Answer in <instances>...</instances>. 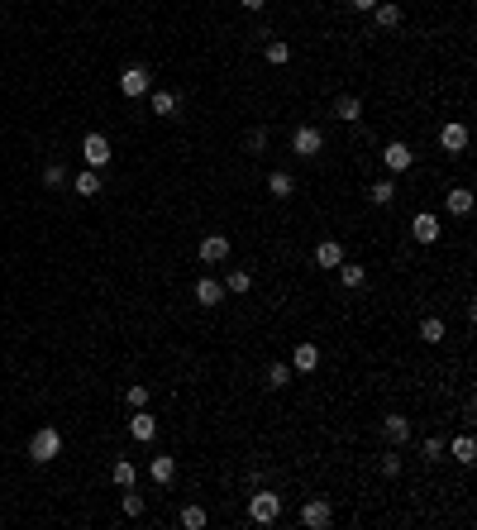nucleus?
Here are the masks:
<instances>
[{
	"label": "nucleus",
	"instance_id": "nucleus-1",
	"mask_svg": "<svg viewBox=\"0 0 477 530\" xmlns=\"http://www.w3.org/2000/svg\"><path fill=\"white\" fill-rule=\"evenodd\" d=\"M57 454H62V435H57L53 425H43V430L29 440V459H34V463H53Z\"/></svg>",
	"mask_w": 477,
	"mask_h": 530
},
{
	"label": "nucleus",
	"instance_id": "nucleus-2",
	"mask_svg": "<svg viewBox=\"0 0 477 530\" xmlns=\"http://www.w3.org/2000/svg\"><path fill=\"white\" fill-rule=\"evenodd\" d=\"M248 516H253L258 526H272V521L282 516V497H277V492H253V497H248Z\"/></svg>",
	"mask_w": 477,
	"mask_h": 530
},
{
	"label": "nucleus",
	"instance_id": "nucleus-3",
	"mask_svg": "<svg viewBox=\"0 0 477 530\" xmlns=\"http://www.w3.org/2000/svg\"><path fill=\"white\" fill-rule=\"evenodd\" d=\"M320 148H325V134H320L315 125H296L292 130V153L296 158H315Z\"/></svg>",
	"mask_w": 477,
	"mask_h": 530
},
{
	"label": "nucleus",
	"instance_id": "nucleus-4",
	"mask_svg": "<svg viewBox=\"0 0 477 530\" xmlns=\"http://www.w3.org/2000/svg\"><path fill=\"white\" fill-rule=\"evenodd\" d=\"M81 158H86V167L101 172V167L110 162V139L106 134H86V139H81Z\"/></svg>",
	"mask_w": 477,
	"mask_h": 530
},
{
	"label": "nucleus",
	"instance_id": "nucleus-5",
	"mask_svg": "<svg viewBox=\"0 0 477 530\" xmlns=\"http://www.w3.org/2000/svg\"><path fill=\"white\" fill-rule=\"evenodd\" d=\"M301 521H306L311 530H329V526H334V506H329V502H320V497H315V502H306Z\"/></svg>",
	"mask_w": 477,
	"mask_h": 530
},
{
	"label": "nucleus",
	"instance_id": "nucleus-6",
	"mask_svg": "<svg viewBox=\"0 0 477 530\" xmlns=\"http://www.w3.org/2000/svg\"><path fill=\"white\" fill-rule=\"evenodd\" d=\"M229 258V235H206L201 239V263H225Z\"/></svg>",
	"mask_w": 477,
	"mask_h": 530
},
{
	"label": "nucleus",
	"instance_id": "nucleus-7",
	"mask_svg": "<svg viewBox=\"0 0 477 530\" xmlns=\"http://www.w3.org/2000/svg\"><path fill=\"white\" fill-rule=\"evenodd\" d=\"M148 86H153V77H148L143 67H124V72H120V91H124V96H143Z\"/></svg>",
	"mask_w": 477,
	"mask_h": 530
},
{
	"label": "nucleus",
	"instance_id": "nucleus-8",
	"mask_svg": "<svg viewBox=\"0 0 477 530\" xmlns=\"http://www.w3.org/2000/svg\"><path fill=\"white\" fill-rule=\"evenodd\" d=\"M439 144H444V153H463V148H468V125L449 120V125L439 130Z\"/></svg>",
	"mask_w": 477,
	"mask_h": 530
},
{
	"label": "nucleus",
	"instance_id": "nucleus-9",
	"mask_svg": "<svg viewBox=\"0 0 477 530\" xmlns=\"http://www.w3.org/2000/svg\"><path fill=\"white\" fill-rule=\"evenodd\" d=\"M411 158H415V153H411L406 144H387V148H382V162H387L392 172H411Z\"/></svg>",
	"mask_w": 477,
	"mask_h": 530
},
{
	"label": "nucleus",
	"instance_id": "nucleus-10",
	"mask_svg": "<svg viewBox=\"0 0 477 530\" xmlns=\"http://www.w3.org/2000/svg\"><path fill=\"white\" fill-rule=\"evenodd\" d=\"M411 235L420 239V244H434V239H439V220H434L429 211H420L415 220H411Z\"/></svg>",
	"mask_w": 477,
	"mask_h": 530
},
{
	"label": "nucleus",
	"instance_id": "nucleus-11",
	"mask_svg": "<svg viewBox=\"0 0 477 530\" xmlns=\"http://www.w3.org/2000/svg\"><path fill=\"white\" fill-rule=\"evenodd\" d=\"M315 263H320V267H339V263H344V249H339V239H325V244H315Z\"/></svg>",
	"mask_w": 477,
	"mask_h": 530
},
{
	"label": "nucleus",
	"instance_id": "nucleus-12",
	"mask_svg": "<svg viewBox=\"0 0 477 530\" xmlns=\"http://www.w3.org/2000/svg\"><path fill=\"white\" fill-rule=\"evenodd\" d=\"M292 368H296V372H315V368H320V349H315V344H296Z\"/></svg>",
	"mask_w": 477,
	"mask_h": 530
},
{
	"label": "nucleus",
	"instance_id": "nucleus-13",
	"mask_svg": "<svg viewBox=\"0 0 477 530\" xmlns=\"http://www.w3.org/2000/svg\"><path fill=\"white\" fill-rule=\"evenodd\" d=\"M444 201H449V215H473V191H468V186L444 191Z\"/></svg>",
	"mask_w": 477,
	"mask_h": 530
},
{
	"label": "nucleus",
	"instance_id": "nucleus-14",
	"mask_svg": "<svg viewBox=\"0 0 477 530\" xmlns=\"http://www.w3.org/2000/svg\"><path fill=\"white\" fill-rule=\"evenodd\" d=\"M334 120H344V125L363 120V101H358V96H339V101H334Z\"/></svg>",
	"mask_w": 477,
	"mask_h": 530
},
{
	"label": "nucleus",
	"instance_id": "nucleus-15",
	"mask_svg": "<svg viewBox=\"0 0 477 530\" xmlns=\"http://www.w3.org/2000/svg\"><path fill=\"white\" fill-rule=\"evenodd\" d=\"M372 20H377L382 29H397V25H401V5H392V0H377V5H372Z\"/></svg>",
	"mask_w": 477,
	"mask_h": 530
},
{
	"label": "nucleus",
	"instance_id": "nucleus-16",
	"mask_svg": "<svg viewBox=\"0 0 477 530\" xmlns=\"http://www.w3.org/2000/svg\"><path fill=\"white\" fill-rule=\"evenodd\" d=\"M129 435H134V440H153V435H158V421H153V416L138 406V416L129 421Z\"/></svg>",
	"mask_w": 477,
	"mask_h": 530
},
{
	"label": "nucleus",
	"instance_id": "nucleus-17",
	"mask_svg": "<svg viewBox=\"0 0 477 530\" xmlns=\"http://www.w3.org/2000/svg\"><path fill=\"white\" fill-rule=\"evenodd\" d=\"M148 473H153V482H172V477H177V459H172V454H158V459L148 463Z\"/></svg>",
	"mask_w": 477,
	"mask_h": 530
},
{
	"label": "nucleus",
	"instance_id": "nucleus-18",
	"mask_svg": "<svg viewBox=\"0 0 477 530\" xmlns=\"http://www.w3.org/2000/svg\"><path fill=\"white\" fill-rule=\"evenodd\" d=\"M267 191H272V196H277V201H287V196H292V191H296V182H292V172H282V167H277V172H272V177H267Z\"/></svg>",
	"mask_w": 477,
	"mask_h": 530
},
{
	"label": "nucleus",
	"instance_id": "nucleus-19",
	"mask_svg": "<svg viewBox=\"0 0 477 530\" xmlns=\"http://www.w3.org/2000/svg\"><path fill=\"white\" fill-rule=\"evenodd\" d=\"M382 430H387V440H392V445H406V440H411V421H406V416H387V425H382Z\"/></svg>",
	"mask_w": 477,
	"mask_h": 530
},
{
	"label": "nucleus",
	"instance_id": "nucleus-20",
	"mask_svg": "<svg viewBox=\"0 0 477 530\" xmlns=\"http://www.w3.org/2000/svg\"><path fill=\"white\" fill-rule=\"evenodd\" d=\"M220 282H215V277H201V282H196V301H201V306H220Z\"/></svg>",
	"mask_w": 477,
	"mask_h": 530
},
{
	"label": "nucleus",
	"instance_id": "nucleus-21",
	"mask_svg": "<svg viewBox=\"0 0 477 530\" xmlns=\"http://www.w3.org/2000/svg\"><path fill=\"white\" fill-rule=\"evenodd\" d=\"M449 449H453V459H458V463H473V459H477V440H473V435H458Z\"/></svg>",
	"mask_w": 477,
	"mask_h": 530
},
{
	"label": "nucleus",
	"instance_id": "nucleus-22",
	"mask_svg": "<svg viewBox=\"0 0 477 530\" xmlns=\"http://www.w3.org/2000/svg\"><path fill=\"white\" fill-rule=\"evenodd\" d=\"M77 196H96V191H101V172H96V167H86V172H77Z\"/></svg>",
	"mask_w": 477,
	"mask_h": 530
},
{
	"label": "nucleus",
	"instance_id": "nucleus-23",
	"mask_svg": "<svg viewBox=\"0 0 477 530\" xmlns=\"http://www.w3.org/2000/svg\"><path fill=\"white\" fill-rule=\"evenodd\" d=\"M339 282H344V287H363V282H368V267H358V263H339Z\"/></svg>",
	"mask_w": 477,
	"mask_h": 530
},
{
	"label": "nucleus",
	"instance_id": "nucleus-24",
	"mask_svg": "<svg viewBox=\"0 0 477 530\" xmlns=\"http://www.w3.org/2000/svg\"><path fill=\"white\" fill-rule=\"evenodd\" d=\"M287 382H292V363H272V368H267V387H272V392H282Z\"/></svg>",
	"mask_w": 477,
	"mask_h": 530
},
{
	"label": "nucleus",
	"instance_id": "nucleus-25",
	"mask_svg": "<svg viewBox=\"0 0 477 530\" xmlns=\"http://www.w3.org/2000/svg\"><path fill=\"white\" fill-rule=\"evenodd\" d=\"M420 340L425 344H439V340H444V320H434V316L420 320Z\"/></svg>",
	"mask_w": 477,
	"mask_h": 530
},
{
	"label": "nucleus",
	"instance_id": "nucleus-26",
	"mask_svg": "<svg viewBox=\"0 0 477 530\" xmlns=\"http://www.w3.org/2000/svg\"><path fill=\"white\" fill-rule=\"evenodd\" d=\"M153 115H177V96L172 91H153Z\"/></svg>",
	"mask_w": 477,
	"mask_h": 530
},
{
	"label": "nucleus",
	"instance_id": "nucleus-27",
	"mask_svg": "<svg viewBox=\"0 0 477 530\" xmlns=\"http://www.w3.org/2000/svg\"><path fill=\"white\" fill-rule=\"evenodd\" d=\"M134 473H138V468H134L129 459H120V463H115V468H110V477H115V482H120V487H129V482H134Z\"/></svg>",
	"mask_w": 477,
	"mask_h": 530
},
{
	"label": "nucleus",
	"instance_id": "nucleus-28",
	"mask_svg": "<svg viewBox=\"0 0 477 530\" xmlns=\"http://www.w3.org/2000/svg\"><path fill=\"white\" fill-rule=\"evenodd\" d=\"M368 196H372V206H387V201L397 196V186H392V182H372V191H368Z\"/></svg>",
	"mask_w": 477,
	"mask_h": 530
},
{
	"label": "nucleus",
	"instance_id": "nucleus-29",
	"mask_svg": "<svg viewBox=\"0 0 477 530\" xmlns=\"http://www.w3.org/2000/svg\"><path fill=\"white\" fill-rule=\"evenodd\" d=\"M182 526L186 530H201V526H206V511H201V506H182Z\"/></svg>",
	"mask_w": 477,
	"mask_h": 530
},
{
	"label": "nucleus",
	"instance_id": "nucleus-30",
	"mask_svg": "<svg viewBox=\"0 0 477 530\" xmlns=\"http://www.w3.org/2000/svg\"><path fill=\"white\" fill-rule=\"evenodd\" d=\"M287 57H292V48H287L282 39H272V43H267V62H277V67H282Z\"/></svg>",
	"mask_w": 477,
	"mask_h": 530
},
{
	"label": "nucleus",
	"instance_id": "nucleus-31",
	"mask_svg": "<svg viewBox=\"0 0 477 530\" xmlns=\"http://www.w3.org/2000/svg\"><path fill=\"white\" fill-rule=\"evenodd\" d=\"M225 287H229V292H248V287H253V277H248V272H229V277H225Z\"/></svg>",
	"mask_w": 477,
	"mask_h": 530
},
{
	"label": "nucleus",
	"instance_id": "nucleus-32",
	"mask_svg": "<svg viewBox=\"0 0 477 530\" xmlns=\"http://www.w3.org/2000/svg\"><path fill=\"white\" fill-rule=\"evenodd\" d=\"M425 459H444V440H439V435L425 440Z\"/></svg>",
	"mask_w": 477,
	"mask_h": 530
},
{
	"label": "nucleus",
	"instance_id": "nucleus-33",
	"mask_svg": "<svg viewBox=\"0 0 477 530\" xmlns=\"http://www.w3.org/2000/svg\"><path fill=\"white\" fill-rule=\"evenodd\" d=\"M129 406H148V387H143V382H134L129 387Z\"/></svg>",
	"mask_w": 477,
	"mask_h": 530
},
{
	"label": "nucleus",
	"instance_id": "nucleus-34",
	"mask_svg": "<svg viewBox=\"0 0 477 530\" xmlns=\"http://www.w3.org/2000/svg\"><path fill=\"white\" fill-rule=\"evenodd\" d=\"M382 473H387V477L401 473V459H397V454H382Z\"/></svg>",
	"mask_w": 477,
	"mask_h": 530
},
{
	"label": "nucleus",
	"instance_id": "nucleus-35",
	"mask_svg": "<svg viewBox=\"0 0 477 530\" xmlns=\"http://www.w3.org/2000/svg\"><path fill=\"white\" fill-rule=\"evenodd\" d=\"M43 182H48V186H62V167H57V162H48V167H43Z\"/></svg>",
	"mask_w": 477,
	"mask_h": 530
},
{
	"label": "nucleus",
	"instance_id": "nucleus-36",
	"mask_svg": "<svg viewBox=\"0 0 477 530\" xmlns=\"http://www.w3.org/2000/svg\"><path fill=\"white\" fill-rule=\"evenodd\" d=\"M124 516H143V497H134L129 492V497H124Z\"/></svg>",
	"mask_w": 477,
	"mask_h": 530
},
{
	"label": "nucleus",
	"instance_id": "nucleus-37",
	"mask_svg": "<svg viewBox=\"0 0 477 530\" xmlns=\"http://www.w3.org/2000/svg\"><path fill=\"white\" fill-rule=\"evenodd\" d=\"M239 5H243V10H263L267 0H239Z\"/></svg>",
	"mask_w": 477,
	"mask_h": 530
},
{
	"label": "nucleus",
	"instance_id": "nucleus-38",
	"mask_svg": "<svg viewBox=\"0 0 477 530\" xmlns=\"http://www.w3.org/2000/svg\"><path fill=\"white\" fill-rule=\"evenodd\" d=\"M348 5H353V10H372L377 0H348Z\"/></svg>",
	"mask_w": 477,
	"mask_h": 530
}]
</instances>
